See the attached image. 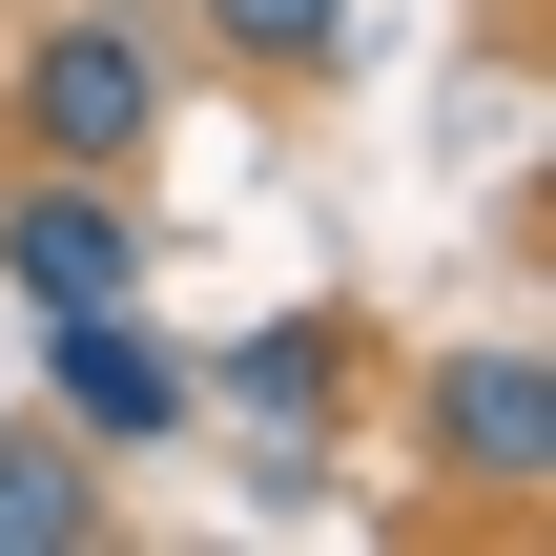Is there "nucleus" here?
Masks as SVG:
<instances>
[{
  "label": "nucleus",
  "instance_id": "f257e3e1",
  "mask_svg": "<svg viewBox=\"0 0 556 556\" xmlns=\"http://www.w3.org/2000/svg\"><path fill=\"white\" fill-rule=\"evenodd\" d=\"M413 475L475 495V516H556V371L516 330H475V351L413 371Z\"/></svg>",
  "mask_w": 556,
  "mask_h": 556
},
{
  "label": "nucleus",
  "instance_id": "f03ea898",
  "mask_svg": "<svg viewBox=\"0 0 556 556\" xmlns=\"http://www.w3.org/2000/svg\"><path fill=\"white\" fill-rule=\"evenodd\" d=\"M0 144L21 165H144L165 144V41L144 21H41L0 62Z\"/></svg>",
  "mask_w": 556,
  "mask_h": 556
},
{
  "label": "nucleus",
  "instance_id": "7ed1b4c3",
  "mask_svg": "<svg viewBox=\"0 0 556 556\" xmlns=\"http://www.w3.org/2000/svg\"><path fill=\"white\" fill-rule=\"evenodd\" d=\"M41 413H62L83 454H165V433L206 413V371H186V351L144 330V289H124V309H41Z\"/></svg>",
  "mask_w": 556,
  "mask_h": 556
},
{
  "label": "nucleus",
  "instance_id": "20e7f679",
  "mask_svg": "<svg viewBox=\"0 0 556 556\" xmlns=\"http://www.w3.org/2000/svg\"><path fill=\"white\" fill-rule=\"evenodd\" d=\"M0 289H21V309H124V289H144L124 165H21V186H0Z\"/></svg>",
  "mask_w": 556,
  "mask_h": 556
},
{
  "label": "nucleus",
  "instance_id": "39448f33",
  "mask_svg": "<svg viewBox=\"0 0 556 556\" xmlns=\"http://www.w3.org/2000/svg\"><path fill=\"white\" fill-rule=\"evenodd\" d=\"M206 392H227V413H248L289 475H309V433H330V392H351V309H268V330H248Z\"/></svg>",
  "mask_w": 556,
  "mask_h": 556
},
{
  "label": "nucleus",
  "instance_id": "423d86ee",
  "mask_svg": "<svg viewBox=\"0 0 556 556\" xmlns=\"http://www.w3.org/2000/svg\"><path fill=\"white\" fill-rule=\"evenodd\" d=\"M103 536V475H83V433L41 413V433H0V556H83Z\"/></svg>",
  "mask_w": 556,
  "mask_h": 556
},
{
  "label": "nucleus",
  "instance_id": "0eeeda50",
  "mask_svg": "<svg viewBox=\"0 0 556 556\" xmlns=\"http://www.w3.org/2000/svg\"><path fill=\"white\" fill-rule=\"evenodd\" d=\"M186 21H206L248 83H330V62H351V0H186Z\"/></svg>",
  "mask_w": 556,
  "mask_h": 556
}]
</instances>
